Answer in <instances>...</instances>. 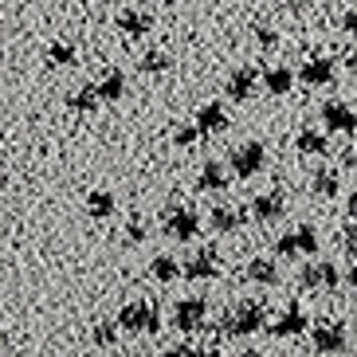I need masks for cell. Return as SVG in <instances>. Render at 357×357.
<instances>
[{"label": "cell", "instance_id": "6da1fadb", "mask_svg": "<svg viewBox=\"0 0 357 357\" xmlns=\"http://www.w3.org/2000/svg\"><path fill=\"white\" fill-rule=\"evenodd\" d=\"M118 326L126 330V334H158L161 330V314L153 303H126L122 310H118Z\"/></svg>", "mask_w": 357, "mask_h": 357}, {"label": "cell", "instance_id": "7a4b0ae2", "mask_svg": "<svg viewBox=\"0 0 357 357\" xmlns=\"http://www.w3.org/2000/svg\"><path fill=\"white\" fill-rule=\"evenodd\" d=\"M161 228H165V236L173 243H189V240H197V231H200V216L189 204H173L161 216Z\"/></svg>", "mask_w": 357, "mask_h": 357}, {"label": "cell", "instance_id": "3957f363", "mask_svg": "<svg viewBox=\"0 0 357 357\" xmlns=\"http://www.w3.org/2000/svg\"><path fill=\"white\" fill-rule=\"evenodd\" d=\"M216 271H220L216 248H197V252L185 259V267H181V275H185L189 283H208V279H216Z\"/></svg>", "mask_w": 357, "mask_h": 357}, {"label": "cell", "instance_id": "277c9868", "mask_svg": "<svg viewBox=\"0 0 357 357\" xmlns=\"http://www.w3.org/2000/svg\"><path fill=\"white\" fill-rule=\"evenodd\" d=\"M231 173H236V177L240 181H252L255 173H259L263 169V161H267V153H263V146L259 142H243V146H236L231 149Z\"/></svg>", "mask_w": 357, "mask_h": 357}, {"label": "cell", "instance_id": "5b68a950", "mask_svg": "<svg viewBox=\"0 0 357 357\" xmlns=\"http://www.w3.org/2000/svg\"><path fill=\"white\" fill-rule=\"evenodd\" d=\"M204 322H208V303H204V298H181L177 310H173V326L185 330V334L200 330Z\"/></svg>", "mask_w": 357, "mask_h": 357}, {"label": "cell", "instance_id": "8992f818", "mask_svg": "<svg viewBox=\"0 0 357 357\" xmlns=\"http://www.w3.org/2000/svg\"><path fill=\"white\" fill-rule=\"evenodd\" d=\"M298 283H303L306 291H334V287L342 283V275H337L334 263H306L303 271H298Z\"/></svg>", "mask_w": 357, "mask_h": 357}, {"label": "cell", "instance_id": "52a82bcc", "mask_svg": "<svg viewBox=\"0 0 357 357\" xmlns=\"http://www.w3.org/2000/svg\"><path fill=\"white\" fill-rule=\"evenodd\" d=\"M322 122H326V130H330V134H346V137H354V130H357L354 106H349V102H337V98L322 106Z\"/></svg>", "mask_w": 357, "mask_h": 357}, {"label": "cell", "instance_id": "ba28073f", "mask_svg": "<svg viewBox=\"0 0 357 357\" xmlns=\"http://www.w3.org/2000/svg\"><path fill=\"white\" fill-rule=\"evenodd\" d=\"M306 326H310V314L303 306H287L283 314L271 322V337H298V334H306Z\"/></svg>", "mask_w": 357, "mask_h": 357}, {"label": "cell", "instance_id": "9c48e42d", "mask_svg": "<svg viewBox=\"0 0 357 357\" xmlns=\"http://www.w3.org/2000/svg\"><path fill=\"white\" fill-rule=\"evenodd\" d=\"M310 330V326H306ZM310 349L314 354H342L346 349V330L342 326H314L310 330Z\"/></svg>", "mask_w": 357, "mask_h": 357}, {"label": "cell", "instance_id": "30bf717a", "mask_svg": "<svg viewBox=\"0 0 357 357\" xmlns=\"http://www.w3.org/2000/svg\"><path fill=\"white\" fill-rule=\"evenodd\" d=\"M192 126H197L200 137L224 134V130H228V110H224L220 102H204V106L197 110V122H192Z\"/></svg>", "mask_w": 357, "mask_h": 357}, {"label": "cell", "instance_id": "8fae6325", "mask_svg": "<svg viewBox=\"0 0 357 357\" xmlns=\"http://www.w3.org/2000/svg\"><path fill=\"white\" fill-rule=\"evenodd\" d=\"M114 24H118V32L126 36V40H142V36L153 28V16H149V12H137V8H122L114 16Z\"/></svg>", "mask_w": 357, "mask_h": 357}, {"label": "cell", "instance_id": "7c38bea8", "mask_svg": "<svg viewBox=\"0 0 357 357\" xmlns=\"http://www.w3.org/2000/svg\"><path fill=\"white\" fill-rule=\"evenodd\" d=\"M283 208H287V197L279 189H271V192H259V197L252 200V216L259 224H271V220H279L283 216Z\"/></svg>", "mask_w": 357, "mask_h": 357}, {"label": "cell", "instance_id": "4fadbf2b", "mask_svg": "<svg viewBox=\"0 0 357 357\" xmlns=\"http://www.w3.org/2000/svg\"><path fill=\"white\" fill-rule=\"evenodd\" d=\"M255 83H259V71L255 67H236L228 79V98L231 102H248L255 95Z\"/></svg>", "mask_w": 357, "mask_h": 357}, {"label": "cell", "instance_id": "5bb4252c", "mask_svg": "<svg viewBox=\"0 0 357 357\" xmlns=\"http://www.w3.org/2000/svg\"><path fill=\"white\" fill-rule=\"evenodd\" d=\"M298 79H303L306 86H330L334 83V59H306L303 71H298Z\"/></svg>", "mask_w": 357, "mask_h": 357}, {"label": "cell", "instance_id": "9a60e30c", "mask_svg": "<svg viewBox=\"0 0 357 357\" xmlns=\"http://www.w3.org/2000/svg\"><path fill=\"white\" fill-rule=\"evenodd\" d=\"M197 189L200 192H224L228 189V169L220 165V161H204L197 173Z\"/></svg>", "mask_w": 357, "mask_h": 357}, {"label": "cell", "instance_id": "2e32d148", "mask_svg": "<svg viewBox=\"0 0 357 357\" xmlns=\"http://www.w3.org/2000/svg\"><path fill=\"white\" fill-rule=\"evenodd\" d=\"M248 283H259V287H271L279 283V267H275V259H267V255H255V259H248Z\"/></svg>", "mask_w": 357, "mask_h": 357}, {"label": "cell", "instance_id": "e0dca14e", "mask_svg": "<svg viewBox=\"0 0 357 357\" xmlns=\"http://www.w3.org/2000/svg\"><path fill=\"white\" fill-rule=\"evenodd\" d=\"M98 102H122V95H126V75L122 71H106L102 83L95 86Z\"/></svg>", "mask_w": 357, "mask_h": 357}, {"label": "cell", "instance_id": "ac0fdd59", "mask_svg": "<svg viewBox=\"0 0 357 357\" xmlns=\"http://www.w3.org/2000/svg\"><path fill=\"white\" fill-rule=\"evenodd\" d=\"M294 146H298L303 158H326V153H330L326 134H318V130H298V134H294Z\"/></svg>", "mask_w": 357, "mask_h": 357}, {"label": "cell", "instance_id": "d6986e66", "mask_svg": "<svg viewBox=\"0 0 357 357\" xmlns=\"http://www.w3.org/2000/svg\"><path fill=\"white\" fill-rule=\"evenodd\" d=\"M118 208V200L110 189H95V192H86V212L95 216V220H106V216H114Z\"/></svg>", "mask_w": 357, "mask_h": 357}, {"label": "cell", "instance_id": "ffe728a7", "mask_svg": "<svg viewBox=\"0 0 357 357\" xmlns=\"http://www.w3.org/2000/svg\"><path fill=\"white\" fill-rule=\"evenodd\" d=\"M243 220H248V208L240 212V208H224V204H220V208H212V231H220V236L236 231Z\"/></svg>", "mask_w": 357, "mask_h": 357}, {"label": "cell", "instance_id": "44dd1931", "mask_svg": "<svg viewBox=\"0 0 357 357\" xmlns=\"http://www.w3.org/2000/svg\"><path fill=\"white\" fill-rule=\"evenodd\" d=\"M263 86H267L275 98L287 95V91L294 86V71L291 67H267V71H263Z\"/></svg>", "mask_w": 357, "mask_h": 357}, {"label": "cell", "instance_id": "7402d4cb", "mask_svg": "<svg viewBox=\"0 0 357 357\" xmlns=\"http://www.w3.org/2000/svg\"><path fill=\"white\" fill-rule=\"evenodd\" d=\"M149 275L158 279V283H177L181 279V263L173 255H158V259L149 263Z\"/></svg>", "mask_w": 357, "mask_h": 357}, {"label": "cell", "instance_id": "603a6c76", "mask_svg": "<svg viewBox=\"0 0 357 357\" xmlns=\"http://www.w3.org/2000/svg\"><path fill=\"white\" fill-rule=\"evenodd\" d=\"M310 189H314L318 197H337V192H342V177H337L334 169H318L314 181H310Z\"/></svg>", "mask_w": 357, "mask_h": 357}, {"label": "cell", "instance_id": "cb8c5ba5", "mask_svg": "<svg viewBox=\"0 0 357 357\" xmlns=\"http://www.w3.org/2000/svg\"><path fill=\"white\" fill-rule=\"evenodd\" d=\"M67 106H71V110H79V114H91V110L98 106L95 86L86 83V86H79V91H71V95H67Z\"/></svg>", "mask_w": 357, "mask_h": 357}, {"label": "cell", "instance_id": "d4e9b609", "mask_svg": "<svg viewBox=\"0 0 357 357\" xmlns=\"http://www.w3.org/2000/svg\"><path fill=\"white\" fill-rule=\"evenodd\" d=\"M47 63L52 67H71L75 63V47L67 40H55L52 47H47Z\"/></svg>", "mask_w": 357, "mask_h": 357}, {"label": "cell", "instance_id": "484cf974", "mask_svg": "<svg viewBox=\"0 0 357 357\" xmlns=\"http://www.w3.org/2000/svg\"><path fill=\"white\" fill-rule=\"evenodd\" d=\"M294 248L303 255H314L318 252V231L310 228V224H298V228H294Z\"/></svg>", "mask_w": 357, "mask_h": 357}, {"label": "cell", "instance_id": "4316f807", "mask_svg": "<svg viewBox=\"0 0 357 357\" xmlns=\"http://www.w3.org/2000/svg\"><path fill=\"white\" fill-rule=\"evenodd\" d=\"M169 67H173V59H169L165 52H146L142 55V71L146 75H165Z\"/></svg>", "mask_w": 357, "mask_h": 357}, {"label": "cell", "instance_id": "83f0119b", "mask_svg": "<svg viewBox=\"0 0 357 357\" xmlns=\"http://www.w3.org/2000/svg\"><path fill=\"white\" fill-rule=\"evenodd\" d=\"M91 342H95L98 349H114V346H118V326H110V322L95 326V334H91Z\"/></svg>", "mask_w": 357, "mask_h": 357}, {"label": "cell", "instance_id": "f1b7e54d", "mask_svg": "<svg viewBox=\"0 0 357 357\" xmlns=\"http://www.w3.org/2000/svg\"><path fill=\"white\" fill-rule=\"evenodd\" d=\"M146 240H149V224L142 220V216H130L126 220V243L137 248V243H146Z\"/></svg>", "mask_w": 357, "mask_h": 357}, {"label": "cell", "instance_id": "f546056e", "mask_svg": "<svg viewBox=\"0 0 357 357\" xmlns=\"http://www.w3.org/2000/svg\"><path fill=\"white\" fill-rule=\"evenodd\" d=\"M255 43H259L263 52H271V47H279V32L267 28V24H255Z\"/></svg>", "mask_w": 357, "mask_h": 357}, {"label": "cell", "instance_id": "4dcf8cb0", "mask_svg": "<svg viewBox=\"0 0 357 357\" xmlns=\"http://www.w3.org/2000/svg\"><path fill=\"white\" fill-rule=\"evenodd\" d=\"M192 142H200V134H197V126H181L177 134H173V146H181V149H189Z\"/></svg>", "mask_w": 357, "mask_h": 357}, {"label": "cell", "instance_id": "1f68e13d", "mask_svg": "<svg viewBox=\"0 0 357 357\" xmlns=\"http://www.w3.org/2000/svg\"><path fill=\"white\" fill-rule=\"evenodd\" d=\"M275 252L283 255H298V248H294V231H287V236H279V240H275Z\"/></svg>", "mask_w": 357, "mask_h": 357}, {"label": "cell", "instance_id": "d6a6232c", "mask_svg": "<svg viewBox=\"0 0 357 357\" xmlns=\"http://www.w3.org/2000/svg\"><path fill=\"white\" fill-rule=\"evenodd\" d=\"M354 146H346V149H342V165H346V169H354Z\"/></svg>", "mask_w": 357, "mask_h": 357}, {"label": "cell", "instance_id": "836d02e7", "mask_svg": "<svg viewBox=\"0 0 357 357\" xmlns=\"http://www.w3.org/2000/svg\"><path fill=\"white\" fill-rule=\"evenodd\" d=\"M354 20H357V16H354V8H349L346 16H342V32H354Z\"/></svg>", "mask_w": 357, "mask_h": 357}, {"label": "cell", "instance_id": "e575fe53", "mask_svg": "<svg viewBox=\"0 0 357 357\" xmlns=\"http://www.w3.org/2000/svg\"><path fill=\"white\" fill-rule=\"evenodd\" d=\"M153 4H177V0H153Z\"/></svg>", "mask_w": 357, "mask_h": 357}, {"label": "cell", "instance_id": "d590c367", "mask_svg": "<svg viewBox=\"0 0 357 357\" xmlns=\"http://www.w3.org/2000/svg\"><path fill=\"white\" fill-rule=\"evenodd\" d=\"M75 4H91V0H75Z\"/></svg>", "mask_w": 357, "mask_h": 357}, {"label": "cell", "instance_id": "8d00e7d4", "mask_svg": "<svg viewBox=\"0 0 357 357\" xmlns=\"http://www.w3.org/2000/svg\"><path fill=\"white\" fill-rule=\"evenodd\" d=\"M0 59H4V47H0Z\"/></svg>", "mask_w": 357, "mask_h": 357}]
</instances>
